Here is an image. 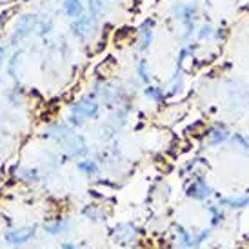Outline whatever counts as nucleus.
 Listing matches in <instances>:
<instances>
[{
    "label": "nucleus",
    "instance_id": "f03ea898",
    "mask_svg": "<svg viewBox=\"0 0 249 249\" xmlns=\"http://www.w3.org/2000/svg\"><path fill=\"white\" fill-rule=\"evenodd\" d=\"M64 149V159H86L89 155V145L80 133L71 131L66 139L60 142Z\"/></svg>",
    "mask_w": 249,
    "mask_h": 249
},
{
    "label": "nucleus",
    "instance_id": "1a4fd4ad",
    "mask_svg": "<svg viewBox=\"0 0 249 249\" xmlns=\"http://www.w3.org/2000/svg\"><path fill=\"white\" fill-rule=\"evenodd\" d=\"M111 235L115 236V242L118 246H122V248H127V246H131L135 242V236H137V228L129 224V222H120L115 226L113 229V233Z\"/></svg>",
    "mask_w": 249,
    "mask_h": 249
},
{
    "label": "nucleus",
    "instance_id": "c756f323",
    "mask_svg": "<svg viewBox=\"0 0 249 249\" xmlns=\"http://www.w3.org/2000/svg\"><path fill=\"white\" fill-rule=\"evenodd\" d=\"M228 35H229L228 28H224V26H218V28H214L213 42H226V40H228Z\"/></svg>",
    "mask_w": 249,
    "mask_h": 249
},
{
    "label": "nucleus",
    "instance_id": "a878e982",
    "mask_svg": "<svg viewBox=\"0 0 249 249\" xmlns=\"http://www.w3.org/2000/svg\"><path fill=\"white\" fill-rule=\"evenodd\" d=\"M209 214H211V226H218L224 220V213L220 209V204H206Z\"/></svg>",
    "mask_w": 249,
    "mask_h": 249
},
{
    "label": "nucleus",
    "instance_id": "f704fd0d",
    "mask_svg": "<svg viewBox=\"0 0 249 249\" xmlns=\"http://www.w3.org/2000/svg\"><path fill=\"white\" fill-rule=\"evenodd\" d=\"M206 2H208V4H211V0H206Z\"/></svg>",
    "mask_w": 249,
    "mask_h": 249
},
{
    "label": "nucleus",
    "instance_id": "9d476101",
    "mask_svg": "<svg viewBox=\"0 0 249 249\" xmlns=\"http://www.w3.org/2000/svg\"><path fill=\"white\" fill-rule=\"evenodd\" d=\"M206 142H208L211 147H216V145H222L224 142H228L229 137H231V131L224 124H213L211 127L206 129Z\"/></svg>",
    "mask_w": 249,
    "mask_h": 249
},
{
    "label": "nucleus",
    "instance_id": "a211bd4d",
    "mask_svg": "<svg viewBox=\"0 0 249 249\" xmlns=\"http://www.w3.org/2000/svg\"><path fill=\"white\" fill-rule=\"evenodd\" d=\"M17 178L26 182V184H36L40 180V171L36 167H22L17 173Z\"/></svg>",
    "mask_w": 249,
    "mask_h": 249
},
{
    "label": "nucleus",
    "instance_id": "0eeeda50",
    "mask_svg": "<svg viewBox=\"0 0 249 249\" xmlns=\"http://www.w3.org/2000/svg\"><path fill=\"white\" fill-rule=\"evenodd\" d=\"M186 195L193 200H208L209 196H213L214 191L213 187L209 186L206 178L200 173L195 175V178L186 186Z\"/></svg>",
    "mask_w": 249,
    "mask_h": 249
},
{
    "label": "nucleus",
    "instance_id": "2eb2a0df",
    "mask_svg": "<svg viewBox=\"0 0 249 249\" xmlns=\"http://www.w3.org/2000/svg\"><path fill=\"white\" fill-rule=\"evenodd\" d=\"M62 11L70 18H78L80 15H84L82 0H62Z\"/></svg>",
    "mask_w": 249,
    "mask_h": 249
},
{
    "label": "nucleus",
    "instance_id": "b1692460",
    "mask_svg": "<svg viewBox=\"0 0 249 249\" xmlns=\"http://www.w3.org/2000/svg\"><path fill=\"white\" fill-rule=\"evenodd\" d=\"M82 214L86 218H91V220H106V213L102 211L100 206H95V204H89L82 209Z\"/></svg>",
    "mask_w": 249,
    "mask_h": 249
},
{
    "label": "nucleus",
    "instance_id": "393cba45",
    "mask_svg": "<svg viewBox=\"0 0 249 249\" xmlns=\"http://www.w3.org/2000/svg\"><path fill=\"white\" fill-rule=\"evenodd\" d=\"M196 38H198V42H209V40H213V36H214V26L213 24H209V22H206V24H202L200 28H196Z\"/></svg>",
    "mask_w": 249,
    "mask_h": 249
},
{
    "label": "nucleus",
    "instance_id": "4be33fe9",
    "mask_svg": "<svg viewBox=\"0 0 249 249\" xmlns=\"http://www.w3.org/2000/svg\"><path fill=\"white\" fill-rule=\"evenodd\" d=\"M137 75H139V80L144 84V86L151 84L153 75H151V70H149V64H147L145 58H140L139 64H137Z\"/></svg>",
    "mask_w": 249,
    "mask_h": 249
},
{
    "label": "nucleus",
    "instance_id": "bb28decb",
    "mask_svg": "<svg viewBox=\"0 0 249 249\" xmlns=\"http://www.w3.org/2000/svg\"><path fill=\"white\" fill-rule=\"evenodd\" d=\"M88 9H89V13L93 17H100V15L104 13V0H88Z\"/></svg>",
    "mask_w": 249,
    "mask_h": 249
},
{
    "label": "nucleus",
    "instance_id": "423d86ee",
    "mask_svg": "<svg viewBox=\"0 0 249 249\" xmlns=\"http://www.w3.org/2000/svg\"><path fill=\"white\" fill-rule=\"evenodd\" d=\"M36 235V226H24V228H9L4 231V240L13 248H20L31 242Z\"/></svg>",
    "mask_w": 249,
    "mask_h": 249
},
{
    "label": "nucleus",
    "instance_id": "20e7f679",
    "mask_svg": "<svg viewBox=\"0 0 249 249\" xmlns=\"http://www.w3.org/2000/svg\"><path fill=\"white\" fill-rule=\"evenodd\" d=\"M70 109L80 113L86 120L98 118V115H100V100H98L97 95L91 91L88 95H84L82 98H78L76 102H73V104L70 106Z\"/></svg>",
    "mask_w": 249,
    "mask_h": 249
},
{
    "label": "nucleus",
    "instance_id": "f3484780",
    "mask_svg": "<svg viewBox=\"0 0 249 249\" xmlns=\"http://www.w3.org/2000/svg\"><path fill=\"white\" fill-rule=\"evenodd\" d=\"M182 88H184V73H182L180 70H177L173 73V76L169 78V82H167L166 93L169 95V97H173V95H177V93L182 91Z\"/></svg>",
    "mask_w": 249,
    "mask_h": 249
},
{
    "label": "nucleus",
    "instance_id": "dca6fc26",
    "mask_svg": "<svg viewBox=\"0 0 249 249\" xmlns=\"http://www.w3.org/2000/svg\"><path fill=\"white\" fill-rule=\"evenodd\" d=\"M71 228V220L70 218H56L53 224H44V231L48 233V235L55 236V235H60V233H66L68 229Z\"/></svg>",
    "mask_w": 249,
    "mask_h": 249
},
{
    "label": "nucleus",
    "instance_id": "473e14b6",
    "mask_svg": "<svg viewBox=\"0 0 249 249\" xmlns=\"http://www.w3.org/2000/svg\"><path fill=\"white\" fill-rule=\"evenodd\" d=\"M60 249H82L80 246H76V244H71V242H64L60 246Z\"/></svg>",
    "mask_w": 249,
    "mask_h": 249
},
{
    "label": "nucleus",
    "instance_id": "6e6552de",
    "mask_svg": "<svg viewBox=\"0 0 249 249\" xmlns=\"http://www.w3.org/2000/svg\"><path fill=\"white\" fill-rule=\"evenodd\" d=\"M153 29H155V18H145L139 28H137V49L140 53H145L149 51L151 48V42H153Z\"/></svg>",
    "mask_w": 249,
    "mask_h": 249
},
{
    "label": "nucleus",
    "instance_id": "7c9ffc66",
    "mask_svg": "<svg viewBox=\"0 0 249 249\" xmlns=\"http://www.w3.org/2000/svg\"><path fill=\"white\" fill-rule=\"evenodd\" d=\"M209 235H211V231H209V229H202V231H198V233L195 235V249L200 248L202 242L209 238Z\"/></svg>",
    "mask_w": 249,
    "mask_h": 249
},
{
    "label": "nucleus",
    "instance_id": "c85d7f7f",
    "mask_svg": "<svg viewBox=\"0 0 249 249\" xmlns=\"http://www.w3.org/2000/svg\"><path fill=\"white\" fill-rule=\"evenodd\" d=\"M7 102L11 106H20L22 104V91L20 88H15L13 91L7 93Z\"/></svg>",
    "mask_w": 249,
    "mask_h": 249
},
{
    "label": "nucleus",
    "instance_id": "412c9836",
    "mask_svg": "<svg viewBox=\"0 0 249 249\" xmlns=\"http://www.w3.org/2000/svg\"><path fill=\"white\" fill-rule=\"evenodd\" d=\"M20 64H22V51H17L13 53V56L9 58V64H7V73L13 80H18L20 78Z\"/></svg>",
    "mask_w": 249,
    "mask_h": 249
},
{
    "label": "nucleus",
    "instance_id": "f257e3e1",
    "mask_svg": "<svg viewBox=\"0 0 249 249\" xmlns=\"http://www.w3.org/2000/svg\"><path fill=\"white\" fill-rule=\"evenodd\" d=\"M173 18L182 24V40H189L196 33V18H198V4L191 2H177L171 7Z\"/></svg>",
    "mask_w": 249,
    "mask_h": 249
},
{
    "label": "nucleus",
    "instance_id": "6ab92c4d",
    "mask_svg": "<svg viewBox=\"0 0 249 249\" xmlns=\"http://www.w3.org/2000/svg\"><path fill=\"white\" fill-rule=\"evenodd\" d=\"M218 204L229 209H244L249 206V196H229V198H220Z\"/></svg>",
    "mask_w": 249,
    "mask_h": 249
},
{
    "label": "nucleus",
    "instance_id": "cd10ccee",
    "mask_svg": "<svg viewBox=\"0 0 249 249\" xmlns=\"http://www.w3.org/2000/svg\"><path fill=\"white\" fill-rule=\"evenodd\" d=\"M51 29H53V20H51V18H48V20H38L35 33L38 36H46L51 33Z\"/></svg>",
    "mask_w": 249,
    "mask_h": 249
},
{
    "label": "nucleus",
    "instance_id": "39448f33",
    "mask_svg": "<svg viewBox=\"0 0 249 249\" xmlns=\"http://www.w3.org/2000/svg\"><path fill=\"white\" fill-rule=\"evenodd\" d=\"M70 29H71V33H73L76 38H80V40H86V38H89V36L98 29L97 17H93L91 13L80 15L78 18H73Z\"/></svg>",
    "mask_w": 249,
    "mask_h": 249
},
{
    "label": "nucleus",
    "instance_id": "ddd939ff",
    "mask_svg": "<svg viewBox=\"0 0 249 249\" xmlns=\"http://www.w3.org/2000/svg\"><path fill=\"white\" fill-rule=\"evenodd\" d=\"M76 169H78L82 175H86V177L93 178V177H97V175H98V171H100V166H98L97 160L86 157V159H82V160H78V162H76Z\"/></svg>",
    "mask_w": 249,
    "mask_h": 249
},
{
    "label": "nucleus",
    "instance_id": "f8f14e48",
    "mask_svg": "<svg viewBox=\"0 0 249 249\" xmlns=\"http://www.w3.org/2000/svg\"><path fill=\"white\" fill-rule=\"evenodd\" d=\"M73 131L68 124H60V122H53V124H48L46 125V129L42 133V137L48 140H55V142H62L70 133Z\"/></svg>",
    "mask_w": 249,
    "mask_h": 249
},
{
    "label": "nucleus",
    "instance_id": "7ed1b4c3",
    "mask_svg": "<svg viewBox=\"0 0 249 249\" xmlns=\"http://www.w3.org/2000/svg\"><path fill=\"white\" fill-rule=\"evenodd\" d=\"M38 15L36 13H24L20 15L13 26V33H11V44H18L20 40L28 38L31 33L36 31V24H38Z\"/></svg>",
    "mask_w": 249,
    "mask_h": 249
},
{
    "label": "nucleus",
    "instance_id": "72a5a7b5",
    "mask_svg": "<svg viewBox=\"0 0 249 249\" xmlns=\"http://www.w3.org/2000/svg\"><path fill=\"white\" fill-rule=\"evenodd\" d=\"M0 145H2V135H0Z\"/></svg>",
    "mask_w": 249,
    "mask_h": 249
},
{
    "label": "nucleus",
    "instance_id": "5701e85b",
    "mask_svg": "<svg viewBox=\"0 0 249 249\" xmlns=\"http://www.w3.org/2000/svg\"><path fill=\"white\" fill-rule=\"evenodd\" d=\"M229 142H231V145L235 147L236 151L249 153V140L244 137L242 133H235V135H231V137H229Z\"/></svg>",
    "mask_w": 249,
    "mask_h": 249
},
{
    "label": "nucleus",
    "instance_id": "2f4dec72",
    "mask_svg": "<svg viewBox=\"0 0 249 249\" xmlns=\"http://www.w3.org/2000/svg\"><path fill=\"white\" fill-rule=\"evenodd\" d=\"M6 55H7V51L4 46H0V68H2V64L6 62Z\"/></svg>",
    "mask_w": 249,
    "mask_h": 249
},
{
    "label": "nucleus",
    "instance_id": "aec40b11",
    "mask_svg": "<svg viewBox=\"0 0 249 249\" xmlns=\"http://www.w3.org/2000/svg\"><path fill=\"white\" fill-rule=\"evenodd\" d=\"M175 233L178 236V244L182 246L184 249H189L193 248L195 249V235L193 233H189L186 228H182V226H177L175 228Z\"/></svg>",
    "mask_w": 249,
    "mask_h": 249
},
{
    "label": "nucleus",
    "instance_id": "4468645a",
    "mask_svg": "<svg viewBox=\"0 0 249 249\" xmlns=\"http://www.w3.org/2000/svg\"><path fill=\"white\" fill-rule=\"evenodd\" d=\"M142 93H144L149 100L157 102V104H162L167 97L166 88H162V86H155V84H147L144 89H142Z\"/></svg>",
    "mask_w": 249,
    "mask_h": 249
},
{
    "label": "nucleus",
    "instance_id": "9b49d317",
    "mask_svg": "<svg viewBox=\"0 0 249 249\" xmlns=\"http://www.w3.org/2000/svg\"><path fill=\"white\" fill-rule=\"evenodd\" d=\"M198 56L195 55L191 49L187 48H182L178 51V58H177V70H180L182 73H191V71L196 70V66H198Z\"/></svg>",
    "mask_w": 249,
    "mask_h": 249
}]
</instances>
